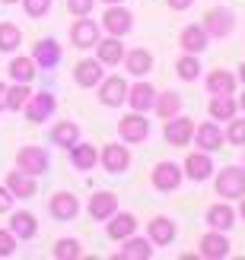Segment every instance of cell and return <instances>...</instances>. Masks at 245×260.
<instances>
[{
  "mask_svg": "<svg viewBox=\"0 0 245 260\" xmlns=\"http://www.w3.org/2000/svg\"><path fill=\"white\" fill-rule=\"evenodd\" d=\"M236 73H229V70H210L207 76H204V89H207L210 95H229V92H236Z\"/></svg>",
  "mask_w": 245,
  "mask_h": 260,
  "instance_id": "obj_30",
  "label": "cell"
},
{
  "mask_svg": "<svg viewBox=\"0 0 245 260\" xmlns=\"http://www.w3.org/2000/svg\"><path fill=\"white\" fill-rule=\"evenodd\" d=\"M7 73H10V80H13V83H32L35 76H38V63H35L32 57H25V54H22V57L16 54V57L10 60Z\"/></svg>",
  "mask_w": 245,
  "mask_h": 260,
  "instance_id": "obj_33",
  "label": "cell"
},
{
  "mask_svg": "<svg viewBox=\"0 0 245 260\" xmlns=\"http://www.w3.org/2000/svg\"><path fill=\"white\" fill-rule=\"evenodd\" d=\"M175 235H178V225L169 216H153L147 222V238L156 244V248H169V244L175 241Z\"/></svg>",
  "mask_w": 245,
  "mask_h": 260,
  "instance_id": "obj_18",
  "label": "cell"
},
{
  "mask_svg": "<svg viewBox=\"0 0 245 260\" xmlns=\"http://www.w3.org/2000/svg\"><path fill=\"white\" fill-rule=\"evenodd\" d=\"M96 57H99L102 67H118L121 57H124V45H121V38H115V35L99 38V42H96Z\"/></svg>",
  "mask_w": 245,
  "mask_h": 260,
  "instance_id": "obj_28",
  "label": "cell"
},
{
  "mask_svg": "<svg viewBox=\"0 0 245 260\" xmlns=\"http://www.w3.org/2000/svg\"><path fill=\"white\" fill-rule=\"evenodd\" d=\"M239 200H242V203H239V210H236V216H239V219H242V222H245V193H242V197H239Z\"/></svg>",
  "mask_w": 245,
  "mask_h": 260,
  "instance_id": "obj_46",
  "label": "cell"
},
{
  "mask_svg": "<svg viewBox=\"0 0 245 260\" xmlns=\"http://www.w3.org/2000/svg\"><path fill=\"white\" fill-rule=\"evenodd\" d=\"M131 29H134V13L127 10L124 4H112L105 13H102V32H105V35L124 38Z\"/></svg>",
  "mask_w": 245,
  "mask_h": 260,
  "instance_id": "obj_5",
  "label": "cell"
},
{
  "mask_svg": "<svg viewBox=\"0 0 245 260\" xmlns=\"http://www.w3.org/2000/svg\"><path fill=\"white\" fill-rule=\"evenodd\" d=\"M99 38H102V32H99L96 19H89V16H76L73 19V25H70V45L73 48L89 51V48H96Z\"/></svg>",
  "mask_w": 245,
  "mask_h": 260,
  "instance_id": "obj_12",
  "label": "cell"
},
{
  "mask_svg": "<svg viewBox=\"0 0 245 260\" xmlns=\"http://www.w3.org/2000/svg\"><path fill=\"white\" fill-rule=\"evenodd\" d=\"M22 45V29L16 22H0V54H16Z\"/></svg>",
  "mask_w": 245,
  "mask_h": 260,
  "instance_id": "obj_36",
  "label": "cell"
},
{
  "mask_svg": "<svg viewBox=\"0 0 245 260\" xmlns=\"http://www.w3.org/2000/svg\"><path fill=\"white\" fill-rule=\"evenodd\" d=\"M102 76H105V67L99 63V57H83V60H76V67H73V83L80 86V89H96L102 83Z\"/></svg>",
  "mask_w": 245,
  "mask_h": 260,
  "instance_id": "obj_17",
  "label": "cell"
},
{
  "mask_svg": "<svg viewBox=\"0 0 245 260\" xmlns=\"http://www.w3.org/2000/svg\"><path fill=\"white\" fill-rule=\"evenodd\" d=\"M182 172L188 181H195V184H204V181H210V175L216 172V165H213V152H188L185 155V162H182Z\"/></svg>",
  "mask_w": 245,
  "mask_h": 260,
  "instance_id": "obj_7",
  "label": "cell"
},
{
  "mask_svg": "<svg viewBox=\"0 0 245 260\" xmlns=\"http://www.w3.org/2000/svg\"><path fill=\"white\" fill-rule=\"evenodd\" d=\"M207 114L213 121H229L239 114V105H236V92H223V95H210V105H207Z\"/></svg>",
  "mask_w": 245,
  "mask_h": 260,
  "instance_id": "obj_32",
  "label": "cell"
},
{
  "mask_svg": "<svg viewBox=\"0 0 245 260\" xmlns=\"http://www.w3.org/2000/svg\"><path fill=\"white\" fill-rule=\"evenodd\" d=\"M61 57H64V51L55 38H38L32 48V60L38 63V70H55L61 63Z\"/></svg>",
  "mask_w": 245,
  "mask_h": 260,
  "instance_id": "obj_20",
  "label": "cell"
},
{
  "mask_svg": "<svg viewBox=\"0 0 245 260\" xmlns=\"http://www.w3.org/2000/svg\"><path fill=\"white\" fill-rule=\"evenodd\" d=\"M166 7L175 10V13H182V10H188V7H195V0H166Z\"/></svg>",
  "mask_w": 245,
  "mask_h": 260,
  "instance_id": "obj_44",
  "label": "cell"
},
{
  "mask_svg": "<svg viewBox=\"0 0 245 260\" xmlns=\"http://www.w3.org/2000/svg\"><path fill=\"white\" fill-rule=\"evenodd\" d=\"M191 143L195 146H201L204 152H216V149H223V127L220 121H204V124H195V137H191Z\"/></svg>",
  "mask_w": 245,
  "mask_h": 260,
  "instance_id": "obj_15",
  "label": "cell"
},
{
  "mask_svg": "<svg viewBox=\"0 0 245 260\" xmlns=\"http://www.w3.org/2000/svg\"><path fill=\"white\" fill-rule=\"evenodd\" d=\"M204 32L210 38H226L236 32V13L229 7H210L204 16Z\"/></svg>",
  "mask_w": 245,
  "mask_h": 260,
  "instance_id": "obj_8",
  "label": "cell"
},
{
  "mask_svg": "<svg viewBox=\"0 0 245 260\" xmlns=\"http://www.w3.org/2000/svg\"><path fill=\"white\" fill-rule=\"evenodd\" d=\"M51 257L55 260H76V257H83V244L76 238H58L55 248H51Z\"/></svg>",
  "mask_w": 245,
  "mask_h": 260,
  "instance_id": "obj_38",
  "label": "cell"
},
{
  "mask_svg": "<svg viewBox=\"0 0 245 260\" xmlns=\"http://www.w3.org/2000/svg\"><path fill=\"white\" fill-rule=\"evenodd\" d=\"M236 80L245 86V63H239V70H236Z\"/></svg>",
  "mask_w": 245,
  "mask_h": 260,
  "instance_id": "obj_47",
  "label": "cell"
},
{
  "mask_svg": "<svg viewBox=\"0 0 245 260\" xmlns=\"http://www.w3.org/2000/svg\"><path fill=\"white\" fill-rule=\"evenodd\" d=\"M22 111H25V121H29V124H45L51 114L58 111V95L48 92V89H45V92H32Z\"/></svg>",
  "mask_w": 245,
  "mask_h": 260,
  "instance_id": "obj_9",
  "label": "cell"
},
{
  "mask_svg": "<svg viewBox=\"0 0 245 260\" xmlns=\"http://www.w3.org/2000/svg\"><path fill=\"white\" fill-rule=\"evenodd\" d=\"M102 4H105V7H112V4H124V0H102Z\"/></svg>",
  "mask_w": 245,
  "mask_h": 260,
  "instance_id": "obj_49",
  "label": "cell"
},
{
  "mask_svg": "<svg viewBox=\"0 0 245 260\" xmlns=\"http://www.w3.org/2000/svg\"><path fill=\"white\" fill-rule=\"evenodd\" d=\"M0 4H19V0H0Z\"/></svg>",
  "mask_w": 245,
  "mask_h": 260,
  "instance_id": "obj_50",
  "label": "cell"
},
{
  "mask_svg": "<svg viewBox=\"0 0 245 260\" xmlns=\"http://www.w3.org/2000/svg\"><path fill=\"white\" fill-rule=\"evenodd\" d=\"M204 219H207V225H210V229H216V232H229V229L236 225V219H239V216H236L233 206H229V200H220V203H213V206H210Z\"/></svg>",
  "mask_w": 245,
  "mask_h": 260,
  "instance_id": "obj_29",
  "label": "cell"
},
{
  "mask_svg": "<svg viewBox=\"0 0 245 260\" xmlns=\"http://www.w3.org/2000/svg\"><path fill=\"white\" fill-rule=\"evenodd\" d=\"M182 181H185V172H182V165L178 162H156L153 165V172H150V184L156 187L159 193H172L182 187Z\"/></svg>",
  "mask_w": 245,
  "mask_h": 260,
  "instance_id": "obj_2",
  "label": "cell"
},
{
  "mask_svg": "<svg viewBox=\"0 0 245 260\" xmlns=\"http://www.w3.org/2000/svg\"><path fill=\"white\" fill-rule=\"evenodd\" d=\"M32 95V83H10L7 86V111H22L25 102Z\"/></svg>",
  "mask_w": 245,
  "mask_h": 260,
  "instance_id": "obj_37",
  "label": "cell"
},
{
  "mask_svg": "<svg viewBox=\"0 0 245 260\" xmlns=\"http://www.w3.org/2000/svg\"><path fill=\"white\" fill-rule=\"evenodd\" d=\"M236 105H239V111H242V114H245V92H242V95H239V99H236Z\"/></svg>",
  "mask_w": 245,
  "mask_h": 260,
  "instance_id": "obj_48",
  "label": "cell"
},
{
  "mask_svg": "<svg viewBox=\"0 0 245 260\" xmlns=\"http://www.w3.org/2000/svg\"><path fill=\"white\" fill-rule=\"evenodd\" d=\"M191 137H195V121L188 114H175V118H169L162 124V140L169 146H188Z\"/></svg>",
  "mask_w": 245,
  "mask_h": 260,
  "instance_id": "obj_13",
  "label": "cell"
},
{
  "mask_svg": "<svg viewBox=\"0 0 245 260\" xmlns=\"http://www.w3.org/2000/svg\"><path fill=\"white\" fill-rule=\"evenodd\" d=\"M16 168L25 175H48L51 172V155L42 146H19L16 149Z\"/></svg>",
  "mask_w": 245,
  "mask_h": 260,
  "instance_id": "obj_4",
  "label": "cell"
},
{
  "mask_svg": "<svg viewBox=\"0 0 245 260\" xmlns=\"http://www.w3.org/2000/svg\"><path fill=\"white\" fill-rule=\"evenodd\" d=\"M213 190L220 200H239L245 193V168L242 165H226L220 172H213Z\"/></svg>",
  "mask_w": 245,
  "mask_h": 260,
  "instance_id": "obj_1",
  "label": "cell"
},
{
  "mask_svg": "<svg viewBox=\"0 0 245 260\" xmlns=\"http://www.w3.org/2000/svg\"><path fill=\"white\" fill-rule=\"evenodd\" d=\"M48 140H51V146L70 149L73 143L80 140V124H76V121H58L55 127H51V134H48Z\"/></svg>",
  "mask_w": 245,
  "mask_h": 260,
  "instance_id": "obj_31",
  "label": "cell"
},
{
  "mask_svg": "<svg viewBox=\"0 0 245 260\" xmlns=\"http://www.w3.org/2000/svg\"><path fill=\"white\" fill-rule=\"evenodd\" d=\"M233 244H229V232H216L210 229L207 235H201L198 241V257H207V260H226Z\"/></svg>",
  "mask_w": 245,
  "mask_h": 260,
  "instance_id": "obj_10",
  "label": "cell"
},
{
  "mask_svg": "<svg viewBox=\"0 0 245 260\" xmlns=\"http://www.w3.org/2000/svg\"><path fill=\"white\" fill-rule=\"evenodd\" d=\"M19 4H22L29 19H42V16L51 13V4H55V0H19Z\"/></svg>",
  "mask_w": 245,
  "mask_h": 260,
  "instance_id": "obj_40",
  "label": "cell"
},
{
  "mask_svg": "<svg viewBox=\"0 0 245 260\" xmlns=\"http://www.w3.org/2000/svg\"><path fill=\"white\" fill-rule=\"evenodd\" d=\"M127 105H131V111H140V114H147L153 111V102H156V89H153V83L147 80H137L127 86Z\"/></svg>",
  "mask_w": 245,
  "mask_h": 260,
  "instance_id": "obj_19",
  "label": "cell"
},
{
  "mask_svg": "<svg viewBox=\"0 0 245 260\" xmlns=\"http://www.w3.org/2000/svg\"><path fill=\"white\" fill-rule=\"evenodd\" d=\"M201 54H182L175 60V76L182 83H198L201 80Z\"/></svg>",
  "mask_w": 245,
  "mask_h": 260,
  "instance_id": "obj_35",
  "label": "cell"
},
{
  "mask_svg": "<svg viewBox=\"0 0 245 260\" xmlns=\"http://www.w3.org/2000/svg\"><path fill=\"white\" fill-rule=\"evenodd\" d=\"M7 83H0V111H7Z\"/></svg>",
  "mask_w": 245,
  "mask_h": 260,
  "instance_id": "obj_45",
  "label": "cell"
},
{
  "mask_svg": "<svg viewBox=\"0 0 245 260\" xmlns=\"http://www.w3.org/2000/svg\"><path fill=\"white\" fill-rule=\"evenodd\" d=\"M223 137H226L229 146H245V114H242V118L236 114V118H229V121H226Z\"/></svg>",
  "mask_w": 245,
  "mask_h": 260,
  "instance_id": "obj_39",
  "label": "cell"
},
{
  "mask_svg": "<svg viewBox=\"0 0 245 260\" xmlns=\"http://www.w3.org/2000/svg\"><path fill=\"white\" fill-rule=\"evenodd\" d=\"M13 203H16V197L7 190V184H0V213H10L13 210Z\"/></svg>",
  "mask_w": 245,
  "mask_h": 260,
  "instance_id": "obj_43",
  "label": "cell"
},
{
  "mask_svg": "<svg viewBox=\"0 0 245 260\" xmlns=\"http://www.w3.org/2000/svg\"><path fill=\"white\" fill-rule=\"evenodd\" d=\"M127 86H131V83H127L124 76H102V83L96 86V89H99L96 99H99L105 108H121L124 99H127Z\"/></svg>",
  "mask_w": 245,
  "mask_h": 260,
  "instance_id": "obj_11",
  "label": "cell"
},
{
  "mask_svg": "<svg viewBox=\"0 0 245 260\" xmlns=\"http://www.w3.org/2000/svg\"><path fill=\"white\" fill-rule=\"evenodd\" d=\"M99 165L108 175H124L131 168V149H127V143H105L99 149Z\"/></svg>",
  "mask_w": 245,
  "mask_h": 260,
  "instance_id": "obj_6",
  "label": "cell"
},
{
  "mask_svg": "<svg viewBox=\"0 0 245 260\" xmlns=\"http://www.w3.org/2000/svg\"><path fill=\"white\" fill-rule=\"evenodd\" d=\"M48 216L55 219V222H73V219L80 216V200H76L70 190H58L55 197L48 200Z\"/></svg>",
  "mask_w": 245,
  "mask_h": 260,
  "instance_id": "obj_14",
  "label": "cell"
},
{
  "mask_svg": "<svg viewBox=\"0 0 245 260\" xmlns=\"http://www.w3.org/2000/svg\"><path fill=\"white\" fill-rule=\"evenodd\" d=\"M178 45H182L185 54H204L207 45H210V35L204 32V25L191 22V25H185V29L178 32Z\"/></svg>",
  "mask_w": 245,
  "mask_h": 260,
  "instance_id": "obj_23",
  "label": "cell"
},
{
  "mask_svg": "<svg viewBox=\"0 0 245 260\" xmlns=\"http://www.w3.org/2000/svg\"><path fill=\"white\" fill-rule=\"evenodd\" d=\"M16 248H19L16 235H13L10 229H0V257H13V254H16Z\"/></svg>",
  "mask_w": 245,
  "mask_h": 260,
  "instance_id": "obj_41",
  "label": "cell"
},
{
  "mask_svg": "<svg viewBox=\"0 0 245 260\" xmlns=\"http://www.w3.org/2000/svg\"><path fill=\"white\" fill-rule=\"evenodd\" d=\"M7 190L13 193L16 200H29V197H35L38 193V181H35V175H25V172H19V168H13V172L7 175Z\"/></svg>",
  "mask_w": 245,
  "mask_h": 260,
  "instance_id": "obj_25",
  "label": "cell"
},
{
  "mask_svg": "<svg viewBox=\"0 0 245 260\" xmlns=\"http://www.w3.org/2000/svg\"><path fill=\"white\" fill-rule=\"evenodd\" d=\"M118 137L127 143V146H140V143H147L150 140V121H147V114L127 111L124 118L118 121Z\"/></svg>",
  "mask_w": 245,
  "mask_h": 260,
  "instance_id": "obj_3",
  "label": "cell"
},
{
  "mask_svg": "<svg viewBox=\"0 0 245 260\" xmlns=\"http://www.w3.org/2000/svg\"><path fill=\"white\" fill-rule=\"evenodd\" d=\"M121 63H124V73H127V76L144 80V76L153 70V54H150L147 48H131V51H124Z\"/></svg>",
  "mask_w": 245,
  "mask_h": 260,
  "instance_id": "obj_22",
  "label": "cell"
},
{
  "mask_svg": "<svg viewBox=\"0 0 245 260\" xmlns=\"http://www.w3.org/2000/svg\"><path fill=\"white\" fill-rule=\"evenodd\" d=\"M67 155H70V165L76 168V172H93V168L99 165V149L93 146V143H83V140H76L67 149Z\"/></svg>",
  "mask_w": 245,
  "mask_h": 260,
  "instance_id": "obj_26",
  "label": "cell"
},
{
  "mask_svg": "<svg viewBox=\"0 0 245 260\" xmlns=\"http://www.w3.org/2000/svg\"><path fill=\"white\" fill-rule=\"evenodd\" d=\"M182 95L178 92H156V102H153V111L159 114L162 121H169V118H175V114H182Z\"/></svg>",
  "mask_w": 245,
  "mask_h": 260,
  "instance_id": "obj_34",
  "label": "cell"
},
{
  "mask_svg": "<svg viewBox=\"0 0 245 260\" xmlns=\"http://www.w3.org/2000/svg\"><path fill=\"white\" fill-rule=\"evenodd\" d=\"M118 210V197H115L112 190H96L93 197H89V203H86V213L96 219V222H105V219Z\"/></svg>",
  "mask_w": 245,
  "mask_h": 260,
  "instance_id": "obj_27",
  "label": "cell"
},
{
  "mask_svg": "<svg viewBox=\"0 0 245 260\" xmlns=\"http://www.w3.org/2000/svg\"><path fill=\"white\" fill-rule=\"evenodd\" d=\"M137 216L134 213H121V210H115L108 219H105V235L112 238V241H121V238H127V235H134L137 232Z\"/></svg>",
  "mask_w": 245,
  "mask_h": 260,
  "instance_id": "obj_24",
  "label": "cell"
},
{
  "mask_svg": "<svg viewBox=\"0 0 245 260\" xmlns=\"http://www.w3.org/2000/svg\"><path fill=\"white\" fill-rule=\"evenodd\" d=\"M153 254H156V244H153L150 238H140L137 232L127 235V238H121V248L115 251L118 260H153Z\"/></svg>",
  "mask_w": 245,
  "mask_h": 260,
  "instance_id": "obj_16",
  "label": "cell"
},
{
  "mask_svg": "<svg viewBox=\"0 0 245 260\" xmlns=\"http://www.w3.org/2000/svg\"><path fill=\"white\" fill-rule=\"evenodd\" d=\"M96 7V0H67V13L76 19V16H89Z\"/></svg>",
  "mask_w": 245,
  "mask_h": 260,
  "instance_id": "obj_42",
  "label": "cell"
},
{
  "mask_svg": "<svg viewBox=\"0 0 245 260\" xmlns=\"http://www.w3.org/2000/svg\"><path fill=\"white\" fill-rule=\"evenodd\" d=\"M7 229L16 235V241H32L38 235V219L29 210H10V225Z\"/></svg>",
  "mask_w": 245,
  "mask_h": 260,
  "instance_id": "obj_21",
  "label": "cell"
},
{
  "mask_svg": "<svg viewBox=\"0 0 245 260\" xmlns=\"http://www.w3.org/2000/svg\"><path fill=\"white\" fill-rule=\"evenodd\" d=\"M242 168H245V146H242Z\"/></svg>",
  "mask_w": 245,
  "mask_h": 260,
  "instance_id": "obj_51",
  "label": "cell"
}]
</instances>
